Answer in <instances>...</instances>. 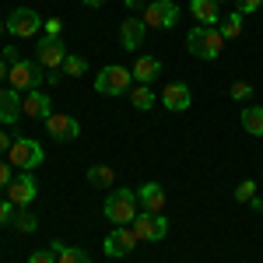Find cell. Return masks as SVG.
<instances>
[{"label":"cell","mask_w":263,"mask_h":263,"mask_svg":"<svg viewBox=\"0 0 263 263\" xmlns=\"http://www.w3.org/2000/svg\"><path fill=\"white\" fill-rule=\"evenodd\" d=\"M186 49L193 53V57H200V60H218L224 49V39L218 28H207V25H197V28H190V35H186Z\"/></svg>","instance_id":"6da1fadb"},{"label":"cell","mask_w":263,"mask_h":263,"mask_svg":"<svg viewBox=\"0 0 263 263\" xmlns=\"http://www.w3.org/2000/svg\"><path fill=\"white\" fill-rule=\"evenodd\" d=\"M102 211L112 224H134V218H137V190H126V186L112 190L102 203Z\"/></svg>","instance_id":"7a4b0ae2"},{"label":"cell","mask_w":263,"mask_h":263,"mask_svg":"<svg viewBox=\"0 0 263 263\" xmlns=\"http://www.w3.org/2000/svg\"><path fill=\"white\" fill-rule=\"evenodd\" d=\"M134 88V74L126 67H102L95 74V91L99 95H126Z\"/></svg>","instance_id":"3957f363"},{"label":"cell","mask_w":263,"mask_h":263,"mask_svg":"<svg viewBox=\"0 0 263 263\" xmlns=\"http://www.w3.org/2000/svg\"><path fill=\"white\" fill-rule=\"evenodd\" d=\"M46 162V151H42L39 141H32V137H14L11 144V165H18L21 172H32V168H39Z\"/></svg>","instance_id":"277c9868"},{"label":"cell","mask_w":263,"mask_h":263,"mask_svg":"<svg viewBox=\"0 0 263 263\" xmlns=\"http://www.w3.org/2000/svg\"><path fill=\"white\" fill-rule=\"evenodd\" d=\"M130 228L137 232V239H141V242H158V239H165V232H168V221H165L162 214L137 211V218H134Z\"/></svg>","instance_id":"5b68a950"},{"label":"cell","mask_w":263,"mask_h":263,"mask_svg":"<svg viewBox=\"0 0 263 263\" xmlns=\"http://www.w3.org/2000/svg\"><path fill=\"white\" fill-rule=\"evenodd\" d=\"M176 21H179V7L172 0H151V4H144V25H151V28H172Z\"/></svg>","instance_id":"8992f818"},{"label":"cell","mask_w":263,"mask_h":263,"mask_svg":"<svg viewBox=\"0 0 263 263\" xmlns=\"http://www.w3.org/2000/svg\"><path fill=\"white\" fill-rule=\"evenodd\" d=\"M42 28V21L35 11H28V7H18V11H11V18H7V32L14 35V39H35Z\"/></svg>","instance_id":"52a82bcc"},{"label":"cell","mask_w":263,"mask_h":263,"mask_svg":"<svg viewBox=\"0 0 263 263\" xmlns=\"http://www.w3.org/2000/svg\"><path fill=\"white\" fill-rule=\"evenodd\" d=\"M141 242L137 239V232L130 228V224H116V232H109L105 235V256H126V253H134V246Z\"/></svg>","instance_id":"ba28073f"},{"label":"cell","mask_w":263,"mask_h":263,"mask_svg":"<svg viewBox=\"0 0 263 263\" xmlns=\"http://www.w3.org/2000/svg\"><path fill=\"white\" fill-rule=\"evenodd\" d=\"M63 60H67V46L53 35H42L39 39V53H35V63L46 67V70H60Z\"/></svg>","instance_id":"9c48e42d"},{"label":"cell","mask_w":263,"mask_h":263,"mask_svg":"<svg viewBox=\"0 0 263 263\" xmlns=\"http://www.w3.org/2000/svg\"><path fill=\"white\" fill-rule=\"evenodd\" d=\"M35 197H39V186L32 179V172H21V176H14V179L7 182V200L14 203V207H28Z\"/></svg>","instance_id":"30bf717a"},{"label":"cell","mask_w":263,"mask_h":263,"mask_svg":"<svg viewBox=\"0 0 263 263\" xmlns=\"http://www.w3.org/2000/svg\"><path fill=\"white\" fill-rule=\"evenodd\" d=\"M7 81H11L14 91H32V88H39V63L35 60H18L11 67Z\"/></svg>","instance_id":"8fae6325"},{"label":"cell","mask_w":263,"mask_h":263,"mask_svg":"<svg viewBox=\"0 0 263 263\" xmlns=\"http://www.w3.org/2000/svg\"><path fill=\"white\" fill-rule=\"evenodd\" d=\"M46 134H49L53 141L67 144V141H74V137L81 134V126H78L74 116H67V112H53V116L46 120Z\"/></svg>","instance_id":"7c38bea8"},{"label":"cell","mask_w":263,"mask_h":263,"mask_svg":"<svg viewBox=\"0 0 263 263\" xmlns=\"http://www.w3.org/2000/svg\"><path fill=\"white\" fill-rule=\"evenodd\" d=\"M190 102H193V95H190V88H186L182 81L165 84V91H162V105H165V109H172V112H186Z\"/></svg>","instance_id":"4fadbf2b"},{"label":"cell","mask_w":263,"mask_h":263,"mask_svg":"<svg viewBox=\"0 0 263 263\" xmlns=\"http://www.w3.org/2000/svg\"><path fill=\"white\" fill-rule=\"evenodd\" d=\"M25 99H21V91H14V88H7L4 95H0V123L4 126H14L18 123V116H25Z\"/></svg>","instance_id":"5bb4252c"},{"label":"cell","mask_w":263,"mask_h":263,"mask_svg":"<svg viewBox=\"0 0 263 263\" xmlns=\"http://www.w3.org/2000/svg\"><path fill=\"white\" fill-rule=\"evenodd\" d=\"M25 116H32V120H49L53 116V102H49V95L46 91H39V88H32L28 95H25Z\"/></svg>","instance_id":"9a60e30c"},{"label":"cell","mask_w":263,"mask_h":263,"mask_svg":"<svg viewBox=\"0 0 263 263\" xmlns=\"http://www.w3.org/2000/svg\"><path fill=\"white\" fill-rule=\"evenodd\" d=\"M137 203H141L144 211H151V214H162L165 211V190L158 182H144L141 190H137Z\"/></svg>","instance_id":"2e32d148"},{"label":"cell","mask_w":263,"mask_h":263,"mask_svg":"<svg viewBox=\"0 0 263 263\" xmlns=\"http://www.w3.org/2000/svg\"><path fill=\"white\" fill-rule=\"evenodd\" d=\"M144 32H147L144 18H126V21L120 25V42H123V49H141Z\"/></svg>","instance_id":"e0dca14e"},{"label":"cell","mask_w":263,"mask_h":263,"mask_svg":"<svg viewBox=\"0 0 263 263\" xmlns=\"http://www.w3.org/2000/svg\"><path fill=\"white\" fill-rule=\"evenodd\" d=\"M134 81L137 84H151L158 74H162V60H155V57H137V63H134Z\"/></svg>","instance_id":"ac0fdd59"},{"label":"cell","mask_w":263,"mask_h":263,"mask_svg":"<svg viewBox=\"0 0 263 263\" xmlns=\"http://www.w3.org/2000/svg\"><path fill=\"white\" fill-rule=\"evenodd\" d=\"M190 11H193V18L207 25V28H218V0H190Z\"/></svg>","instance_id":"d6986e66"},{"label":"cell","mask_w":263,"mask_h":263,"mask_svg":"<svg viewBox=\"0 0 263 263\" xmlns=\"http://www.w3.org/2000/svg\"><path fill=\"white\" fill-rule=\"evenodd\" d=\"M242 130L249 137H263V105H246L242 109Z\"/></svg>","instance_id":"ffe728a7"},{"label":"cell","mask_w":263,"mask_h":263,"mask_svg":"<svg viewBox=\"0 0 263 263\" xmlns=\"http://www.w3.org/2000/svg\"><path fill=\"white\" fill-rule=\"evenodd\" d=\"M88 182H91L95 190H112L116 172H112L109 165H91V168H88Z\"/></svg>","instance_id":"44dd1931"},{"label":"cell","mask_w":263,"mask_h":263,"mask_svg":"<svg viewBox=\"0 0 263 263\" xmlns=\"http://www.w3.org/2000/svg\"><path fill=\"white\" fill-rule=\"evenodd\" d=\"M155 91H151V84H134V88H130V105H134V109H141V112H147V109H151V105H155Z\"/></svg>","instance_id":"7402d4cb"},{"label":"cell","mask_w":263,"mask_h":263,"mask_svg":"<svg viewBox=\"0 0 263 263\" xmlns=\"http://www.w3.org/2000/svg\"><path fill=\"white\" fill-rule=\"evenodd\" d=\"M242 25H246V14L242 11H232V14L221 21L218 32H221V39H239V35H242Z\"/></svg>","instance_id":"603a6c76"},{"label":"cell","mask_w":263,"mask_h":263,"mask_svg":"<svg viewBox=\"0 0 263 263\" xmlns=\"http://www.w3.org/2000/svg\"><path fill=\"white\" fill-rule=\"evenodd\" d=\"M60 70L67 74V78H81L84 70H88V60H84V57H70V53H67V60H63Z\"/></svg>","instance_id":"cb8c5ba5"},{"label":"cell","mask_w":263,"mask_h":263,"mask_svg":"<svg viewBox=\"0 0 263 263\" xmlns=\"http://www.w3.org/2000/svg\"><path fill=\"white\" fill-rule=\"evenodd\" d=\"M57 263H91V256H88L84 249H78V246H63V253H60Z\"/></svg>","instance_id":"d4e9b609"},{"label":"cell","mask_w":263,"mask_h":263,"mask_svg":"<svg viewBox=\"0 0 263 263\" xmlns=\"http://www.w3.org/2000/svg\"><path fill=\"white\" fill-rule=\"evenodd\" d=\"M253 197H256V182H253V179H242L239 186H235V200H239V203H249Z\"/></svg>","instance_id":"484cf974"},{"label":"cell","mask_w":263,"mask_h":263,"mask_svg":"<svg viewBox=\"0 0 263 263\" xmlns=\"http://www.w3.org/2000/svg\"><path fill=\"white\" fill-rule=\"evenodd\" d=\"M14 224H18V232H35V214H32V211H18V214H14Z\"/></svg>","instance_id":"4316f807"},{"label":"cell","mask_w":263,"mask_h":263,"mask_svg":"<svg viewBox=\"0 0 263 263\" xmlns=\"http://www.w3.org/2000/svg\"><path fill=\"white\" fill-rule=\"evenodd\" d=\"M228 95H232L235 102H246V99H253V84H249V81H235V84H232V91H228Z\"/></svg>","instance_id":"83f0119b"},{"label":"cell","mask_w":263,"mask_h":263,"mask_svg":"<svg viewBox=\"0 0 263 263\" xmlns=\"http://www.w3.org/2000/svg\"><path fill=\"white\" fill-rule=\"evenodd\" d=\"M57 260H60V253H57L53 246H49V249H39V253H32V256H28V263H57Z\"/></svg>","instance_id":"f1b7e54d"},{"label":"cell","mask_w":263,"mask_h":263,"mask_svg":"<svg viewBox=\"0 0 263 263\" xmlns=\"http://www.w3.org/2000/svg\"><path fill=\"white\" fill-rule=\"evenodd\" d=\"M42 28H46V35L60 39V32H63V18H46V21H42Z\"/></svg>","instance_id":"f546056e"},{"label":"cell","mask_w":263,"mask_h":263,"mask_svg":"<svg viewBox=\"0 0 263 263\" xmlns=\"http://www.w3.org/2000/svg\"><path fill=\"white\" fill-rule=\"evenodd\" d=\"M0 60H4V63H11V67H14V63L21 60V49H18V46H4V49H0Z\"/></svg>","instance_id":"4dcf8cb0"},{"label":"cell","mask_w":263,"mask_h":263,"mask_svg":"<svg viewBox=\"0 0 263 263\" xmlns=\"http://www.w3.org/2000/svg\"><path fill=\"white\" fill-rule=\"evenodd\" d=\"M14 214H18V211H14V203H11V200H0V224L14 221Z\"/></svg>","instance_id":"1f68e13d"},{"label":"cell","mask_w":263,"mask_h":263,"mask_svg":"<svg viewBox=\"0 0 263 263\" xmlns=\"http://www.w3.org/2000/svg\"><path fill=\"white\" fill-rule=\"evenodd\" d=\"M235 4H239L242 14H253V11H260V7H263V0H235Z\"/></svg>","instance_id":"d6a6232c"},{"label":"cell","mask_w":263,"mask_h":263,"mask_svg":"<svg viewBox=\"0 0 263 263\" xmlns=\"http://www.w3.org/2000/svg\"><path fill=\"white\" fill-rule=\"evenodd\" d=\"M14 179V176H11V165L7 162H0V190H7V182Z\"/></svg>","instance_id":"836d02e7"},{"label":"cell","mask_w":263,"mask_h":263,"mask_svg":"<svg viewBox=\"0 0 263 263\" xmlns=\"http://www.w3.org/2000/svg\"><path fill=\"white\" fill-rule=\"evenodd\" d=\"M11 134H7V130H0V151H11Z\"/></svg>","instance_id":"e575fe53"},{"label":"cell","mask_w":263,"mask_h":263,"mask_svg":"<svg viewBox=\"0 0 263 263\" xmlns=\"http://www.w3.org/2000/svg\"><path fill=\"white\" fill-rule=\"evenodd\" d=\"M46 81H49V84H57V81H63V70H46Z\"/></svg>","instance_id":"d590c367"},{"label":"cell","mask_w":263,"mask_h":263,"mask_svg":"<svg viewBox=\"0 0 263 263\" xmlns=\"http://www.w3.org/2000/svg\"><path fill=\"white\" fill-rule=\"evenodd\" d=\"M249 207H253L256 214H263V200H260V197H253V200H249Z\"/></svg>","instance_id":"8d00e7d4"},{"label":"cell","mask_w":263,"mask_h":263,"mask_svg":"<svg viewBox=\"0 0 263 263\" xmlns=\"http://www.w3.org/2000/svg\"><path fill=\"white\" fill-rule=\"evenodd\" d=\"M7 74H11V67H7V63L0 60V81H7Z\"/></svg>","instance_id":"74e56055"},{"label":"cell","mask_w":263,"mask_h":263,"mask_svg":"<svg viewBox=\"0 0 263 263\" xmlns=\"http://www.w3.org/2000/svg\"><path fill=\"white\" fill-rule=\"evenodd\" d=\"M126 7H144V0H123Z\"/></svg>","instance_id":"f35d334b"},{"label":"cell","mask_w":263,"mask_h":263,"mask_svg":"<svg viewBox=\"0 0 263 263\" xmlns=\"http://www.w3.org/2000/svg\"><path fill=\"white\" fill-rule=\"evenodd\" d=\"M84 7H99V4H105V0H81Z\"/></svg>","instance_id":"ab89813d"},{"label":"cell","mask_w":263,"mask_h":263,"mask_svg":"<svg viewBox=\"0 0 263 263\" xmlns=\"http://www.w3.org/2000/svg\"><path fill=\"white\" fill-rule=\"evenodd\" d=\"M4 32H7V21H0V35H4Z\"/></svg>","instance_id":"60d3db41"},{"label":"cell","mask_w":263,"mask_h":263,"mask_svg":"<svg viewBox=\"0 0 263 263\" xmlns=\"http://www.w3.org/2000/svg\"><path fill=\"white\" fill-rule=\"evenodd\" d=\"M218 4H221V0H218Z\"/></svg>","instance_id":"b9f144b4"},{"label":"cell","mask_w":263,"mask_h":263,"mask_svg":"<svg viewBox=\"0 0 263 263\" xmlns=\"http://www.w3.org/2000/svg\"><path fill=\"white\" fill-rule=\"evenodd\" d=\"M0 95H4V91H0Z\"/></svg>","instance_id":"7bdbcfd3"}]
</instances>
